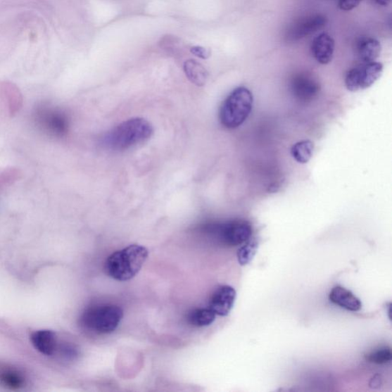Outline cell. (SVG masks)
Masks as SVG:
<instances>
[{
    "instance_id": "1",
    "label": "cell",
    "mask_w": 392,
    "mask_h": 392,
    "mask_svg": "<svg viewBox=\"0 0 392 392\" xmlns=\"http://www.w3.org/2000/svg\"><path fill=\"white\" fill-rule=\"evenodd\" d=\"M153 132L149 121L141 118H132L113 128L103 137V143L108 149L123 151L146 142Z\"/></svg>"
},
{
    "instance_id": "2",
    "label": "cell",
    "mask_w": 392,
    "mask_h": 392,
    "mask_svg": "<svg viewBox=\"0 0 392 392\" xmlns=\"http://www.w3.org/2000/svg\"><path fill=\"white\" fill-rule=\"evenodd\" d=\"M148 258V250L132 245L118 251L106 260L104 270L111 278L118 282L132 280L141 271Z\"/></svg>"
},
{
    "instance_id": "3",
    "label": "cell",
    "mask_w": 392,
    "mask_h": 392,
    "mask_svg": "<svg viewBox=\"0 0 392 392\" xmlns=\"http://www.w3.org/2000/svg\"><path fill=\"white\" fill-rule=\"evenodd\" d=\"M253 103V94L245 87L233 90L220 108L222 125L228 129L241 126L250 116Z\"/></svg>"
},
{
    "instance_id": "4",
    "label": "cell",
    "mask_w": 392,
    "mask_h": 392,
    "mask_svg": "<svg viewBox=\"0 0 392 392\" xmlns=\"http://www.w3.org/2000/svg\"><path fill=\"white\" fill-rule=\"evenodd\" d=\"M124 312L113 304H101L86 309L81 317L82 325L93 332L108 334L118 327Z\"/></svg>"
},
{
    "instance_id": "5",
    "label": "cell",
    "mask_w": 392,
    "mask_h": 392,
    "mask_svg": "<svg viewBox=\"0 0 392 392\" xmlns=\"http://www.w3.org/2000/svg\"><path fill=\"white\" fill-rule=\"evenodd\" d=\"M206 230L224 244L235 247L248 241L252 234V228L246 221L234 220L221 224L207 225Z\"/></svg>"
},
{
    "instance_id": "6",
    "label": "cell",
    "mask_w": 392,
    "mask_h": 392,
    "mask_svg": "<svg viewBox=\"0 0 392 392\" xmlns=\"http://www.w3.org/2000/svg\"><path fill=\"white\" fill-rule=\"evenodd\" d=\"M383 65L373 62L353 68L346 75V89L353 92L370 88L381 77Z\"/></svg>"
},
{
    "instance_id": "7",
    "label": "cell",
    "mask_w": 392,
    "mask_h": 392,
    "mask_svg": "<svg viewBox=\"0 0 392 392\" xmlns=\"http://www.w3.org/2000/svg\"><path fill=\"white\" fill-rule=\"evenodd\" d=\"M36 116L39 126L51 135L63 137L68 132V118L62 110L42 106L37 109Z\"/></svg>"
},
{
    "instance_id": "8",
    "label": "cell",
    "mask_w": 392,
    "mask_h": 392,
    "mask_svg": "<svg viewBox=\"0 0 392 392\" xmlns=\"http://www.w3.org/2000/svg\"><path fill=\"white\" fill-rule=\"evenodd\" d=\"M327 23V17L322 14L304 17L291 26L286 32V39L289 42H296L306 38L325 27Z\"/></svg>"
},
{
    "instance_id": "9",
    "label": "cell",
    "mask_w": 392,
    "mask_h": 392,
    "mask_svg": "<svg viewBox=\"0 0 392 392\" xmlns=\"http://www.w3.org/2000/svg\"><path fill=\"white\" fill-rule=\"evenodd\" d=\"M291 91L296 99L301 101L308 102L317 97L320 85L312 75L308 73H300L293 77Z\"/></svg>"
},
{
    "instance_id": "10",
    "label": "cell",
    "mask_w": 392,
    "mask_h": 392,
    "mask_svg": "<svg viewBox=\"0 0 392 392\" xmlns=\"http://www.w3.org/2000/svg\"><path fill=\"white\" fill-rule=\"evenodd\" d=\"M235 299H236V291L232 286H221L213 293L209 301V309H211L215 315L228 316L233 308Z\"/></svg>"
},
{
    "instance_id": "11",
    "label": "cell",
    "mask_w": 392,
    "mask_h": 392,
    "mask_svg": "<svg viewBox=\"0 0 392 392\" xmlns=\"http://www.w3.org/2000/svg\"><path fill=\"white\" fill-rule=\"evenodd\" d=\"M311 50L317 63L327 65L334 58L335 41L329 34L322 33L313 39Z\"/></svg>"
},
{
    "instance_id": "12",
    "label": "cell",
    "mask_w": 392,
    "mask_h": 392,
    "mask_svg": "<svg viewBox=\"0 0 392 392\" xmlns=\"http://www.w3.org/2000/svg\"><path fill=\"white\" fill-rule=\"evenodd\" d=\"M32 345L43 355H54L58 350V341L56 334L49 329L38 330L31 336Z\"/></svg>"
},
{
    "instance_id": "13",
    "label": "cell",
    "mask_w": 392,
    "mask_h": 392,
    "mask_svg": "<svg viewBox=\"0 0 392 392\" xmlns=\"http://www.w3.org/2000/svg\"><path fill=\"white\" fill-rule=\"evenodd\" d=\"M329 298L331 302L348 311H359L362 307L358 298L341 286H335L329 293Z\"/></svg>"
},
{
    "instance_id": "14",
    "label": "cell",
    "mask_w": 392,
    "mask_h": 392,
    "mask_svg": "<svg viewBox=\"0 0 392 392\" xmlns=\"http://www.w3.org/2000/svg\"><path fill=\"white\" fill-rule=\"evenodd\" d=\"M381 51L380 42L374 38H364L357 46V54L363 63L376 62Z\"/></svg>"
},
{
    "instance_id": "15",
    "label": "cell",
    "mask_w": 392,
    "mask_h": 392,
    "mask_svg": "<svg viewBox=\"0 0 392 392\" xmlns=\"http://www.w3.org/2000/svg\"><path fill=\"white\" fill-rule=\"evenodd\" d=\"M184 72L188 80L198 87L204 86L208 77L206 68L194 59L186 61L184 65Z\"/></svg>"
},
{
    "instance_id": "16",
    "label": "cell",
    "mask_w": 392,
    "mask_h": 392,
    "mask_svg": "<svg viewBox=\"0 0 392 392\" xmlns=\"http://www.w3.org/2000/svg\"><path fill=\"white\" fill-rule=\"evenodd\" d=\"M0 381L8 388L18 390L25 386L26 380L20 371L6 368L0 370Z\"/></svg>"
},
{
    "instance_id": "17",
    "label": "cell",
    "mask_w": 392,
    "mask_h": 392,
    "mask_svg": "<svg viewBox=\"0 0 392 392\" xmlns=\"http://www.w3.org/2000/svg\"><path fill=\"white\" fill-rule=\"evenodd\" d=\"M315 144L309 139L295 144L291 148L292 158L299 163H308L315 152Z\"/></svg>"
},
{
    "instance_id": "18",
    "label": "cell",
    "mask_w": 392,
    "mask_h": 392,
    "mask_svg": "<svg viewBox=\"0 0 392 392\" xmlns=\"http://www.w3.org/2000/svg\"><path fill=\"white\" fill-rule=\"evenodd\" d=\"M215 320V313L211 309L197 308L191 310L188 315L189 324L197 327H208Z\"/></svg>"
},
{
    "instance_id": "19",
    "label": "cell",
    "mask_w": 392,
    "mask_h": 392,
    "mask_svg": "<svg viewBox=\"0 0 392 392\" xmlns=\"http://www.w3.org/2000/svg\"><path fill=\"white\" fill-rule=\"evenodd\" d=\"M258 248V243L255 239L248 240L245 246L241 247L237 253L239 263L241 266L248 265L254 258Z\"/></svg>"
},
{
    "instance_id": "20",
    "label": "cell",
    "mask_w": 392,
    "mask_h": 392,
    "mask_svg": "<svg viewBox=\"0 0 392 392\" xmlns=\"http://www.w3.org/2000/svg\"><path fill=\"white\" fill-rule=\"evenodd\" d=\"M369 362L382 365L391 361L392 353L390 347L384 346L377 348L365 355Z\"/></svg>"
},
{
    "instance_id": "21",
    "label": "cell",
    "mask_w": 392,
    "mask_h": 392,
    "mask_svg": "<svg viewBox=\"0 0 392 392\" xmlns=\"http://www.w3.org/2000/svg\"><path fill=\"white\" fill-rule=\"evenodd\" d=\"M57 352H59L61 355L68 360L75 359L77 355V350H76V348L72 345L68 343L63 344L62 346L58 345Z\"/></svg>"
},
{
    "instance_id": "22",
    "label": "cell",
    "mask_w": 392,
    "mask_h": 392,
    "mask_svg": "<svg viewBox=\"0 0 392 392\" xmlns=\"http://www.w3.org/2000/svg\"><path fill=\"white\" fill-rule=\"evenodd\" d=\"M362 0H339V8L343 11H350L358 6Z\"/></svg>"
},
{
    "instance_id": "23",
    "label": "cell",
    "mask_w": 392,
    "mask_h": 392,
    "mask_svg": "<svg viewBox=\"0 0 392 392\" xmlns=\"http://www.w3.org/2000/svg\"><path fill=\"white\" fill-rule=\"evenodd\" d=\"M190 51L191 54L202 59H207L211 56V51L202 46L191 47Z\"/></svg>"
},
{
    "instance_id": "24",
    "label": "cell",
    "mask_w": 392,
    "mask_h": 392,
    "mask_svg": "<svg viewBox=\"0 0 392 392\" xmlns=\"http://www.w3.org/2000/svg\"><path fill=\"white\" fill-rule=\"evenodd\" d=\"M374 2L381 6H388L390 5L391 0H374Z\"/></svg>"
}]
</instances>
